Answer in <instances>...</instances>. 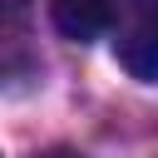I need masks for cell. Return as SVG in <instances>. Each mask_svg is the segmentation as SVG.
<instances>
[{"instance_id":"obj_1","label":"cell","mask_w":158,"mask_h":158,"mask_svg":"<svg viewBox=\"0 0 158 158\" xmlns=\"http://www.w3.org/2000/svg\"><path fill=\"white\" fill-rule=\"evenodd\" d=\"M114 59L138 84H158V0H123L114 20Z\"/></svg>"},{"instance_id":"obj_2","label":"cell","mask_w":158,"mask_h":158,"mask_svg":"<svg viewBox=\"0 0 158 158\" xmlns=\"http://www.w3.org/2000/svg\"><path fill=\"white\" fill-rule=\"evenodd\" d=\"M49 20L64 40L89 44L114 25V0H49Z\"/></svg>"},{"instance_id":"obj_3","label":"cell","mask_w":158,"mask_h":158,"mask_svg":"<svg viewBox=\"0 0 158 158\" xmlns=\"http://www.w3.org/2000/svg\"><path fill=\"white\" fill-rule=\"evenodd\" d=\"M44 158H84V153H74V148H49Z\"/></svg>"}]
</instances>
